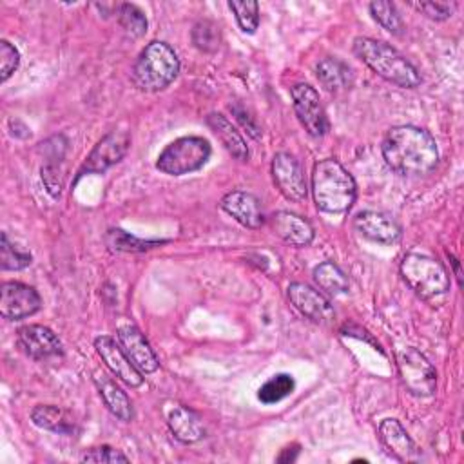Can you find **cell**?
<instances>
[{"instance_id": "1", "label": "cell", "mask_w": 464, "mask_h": 464, "mask_svg": "<svg viewBox=\"0 0 464 464\" xmlns=\"http://www.w3.org/2000/svg\"><path fill=\"white\" fill-rule=\"evenodd\" d=\"M386 165L401 176H422L435 169L439 149L435 138L413 125L392 127L381 145Z\"/></svg>"}, {"instance_id": "2", "label": "cell", "mask_w": 464, "mask_h": 464, "mask_svg": "<svg viewBox=\"0 0 464 464\" xmlns=\"http://www.w3.org/2000/svg\"><path fill=\"white\" fill-rule=\"evenodd\" d=\"M310 190L319 210L328 214H344L357 198L353 176L334 158L321 160L314 165Z\"/></svg>"}, {"instance_id": "3", "label": "cell", "mask_w": 464, "mask_h": 464, "mask_svg": "<svg viewBox=\"0 0 464 464\" xmlns=\"http://www.w3.org/2000/svg\"><path fill=\"white\" fill-rule=\"evenodd\" d=\"M353 53L377 76L397 87L413 89L422 82L417 67L386 42L357 36L353 40Z\"/></svg>"}, {"instance_id": "4", "label": "cell", "mask_w": 464, "mask_h": 464, "mask_svg": "<svg viewBox=\"0 0 464 464\" xmlns=\"http://www.w3.org/2000/svg\"><path fill=\"white\" fill-rule=\"evenodd\" d=\"M179 72V60L174 49L160 40L143 47L134 67L132 82L145 92H158L169 87Z\"/></svg>"}, {"instance_id": "5", "label": "cell", "mask_w": 464, "mask_h": 464, "mask_svg": "<svg viewBox=\"0 0 464 464\" xmlns=\"http://www.w3.org/2000/svg\"><path fill=\"white\" fill-rule=\"evenodd\" d=\"M404 283L422 299L444 295L450 290V276L442 263L431 256L410 252L401 261Z\"/></svg>"}, {"instance_id": "6", "label": "cell", "mask_w": 464, "mask_h": 464, "mask_svg": "<svg viewBox=\"0 0 464 464\" xmlns=\"http://www.w3.org/2000/svg\"><path fill=\"white\" fill-rule=\"evenodd\" d=\"M210 143L201 136H183L170 141L158 156L156 169L169 176H183L199 170L210 158Z\"/></svg>"}, {"instance_id": "7", "label": "cell", "mask_w": 464, "mask_h": 464, "mask_svg": "<svg viewBox=\"0 0 464 464\" xmlns=\"http://www.w3.org/2000/svg\"><path fill=\"white\" fill-rule=\"evenodd\" d=\"M397 368L402 384L415 397H430L437 388V372L431 362L413 346L397 352Z\"/></svg>"}, {"instance_id": "8", "label": "cell", "mask_w": 464, "mask_h": 464, "mask_svg": "<svg viewBox=\"0 0 464 464\" xmlns=\"http://www.w3.org/2000/svg\"><path fill=\"white\" fill-rule=\"evenodd\" d=\"M290 96L295 116L304 130L314 138L324 136L328 130V120L324 107L319 100V92L308 83H295L290 89Z\"/></svg>"}, {"instance_id": "9", "label": "cell", "mask_w": 464, "mask_h": 464, "mask_svg": "<svg viewBox=\"0 0 464 464\" xmlns=\"http://www.w3.org/2000/svg\"><path fill=\"white\" fill-rule=\"evenodd\" d=\"M272 179L277 190L290 201H303L308 194L304 169L290 152H277L272 160Z\"/></svg>"}, {"instance_id": "10", "label": "cell", "mask_w": 464, "mask_h": 464, "mask_svg": "<svg viewBox=\"0 0 464 464\" xmlns=\"http://www.w3.org/2000/svg\"><path fill=\"white\" fill-rule=\"evenodd\" d=\"M129 143L130 138L125 130H111L109 134H105L85 158L83 165L78 170V178L85 174H102L109 167L116 165L127 154Z\"/></svg>"}, {"instance_id": "11", "label": "cell", "mask_w": 464, "mask_h": 464, "mask_svg": "<svg viewBox=\"0 0 464 464\" xmlns=\"http://www.w3.org/2000/svg\"><path fill=\"white\" fill-rule=\"evenodd\" d=\"M42 306L40 294L24 283L5 281L0 286V314L4 319L18 321L36 314Z\"/></svg>"}, {"instance_id": "12", "label": "cell", "mask_w": 464, "mask_h": 464, "mask_svg": "<svg viewBox=\"0 0 464 464\" xmlns=\"http://www.w3.org/2000/svg\"><path fill=\"white\" fill-rule=\"evenodd\" d=\"M286 295L294 308L319 324H330L335 317L332 303L315 288L304 283H292L286 288Z\"/></svg>"}, {"instance_id": "13", "label": "cell", "mask_w": 464, "mask_h": 464, "mask_svg": "<svg viewBox=\"0 0 464 464\" xmlns=\"http://www.w3.org/2000/svg\"><path fill=\"white\" fill-rule=\"evenodd\" d=\"M94 348L105 366L111 370V373L116 375L121 382L130 388H138L143 384V373L130 362L118 341L109 335H100L94 339Z\"/></svg>"}, {"instance_id": "14", "label": "cell", "mask_w": 464, "mask_h": 464, "mask_svg": "<svg viewBox=\"0 0 464 464\" xmlns=\"http://www.w3.org/2000/svg\"><path fill=\"white\" fill-rule=\"evenodd\" d=\"M116 339L123 348L125 355L141 373H154L160 368V361L154 350L150 348L145 335L132 323L120 324L116 332Z\"/></svg>"}, {"instance_id": "15", "label": "cell", "mask_w": 464, "mask_h": 464, "mask_svg": "<svg viewBox=\"0 0 464 464\" xmlns=\"http://www.w3.org/2000/svg\"><path fill=\"white\" fill-rule=\"evenodd\" d=\"M16 339L25 355L36 361L56 357L63 353L58 335L42 324H25L16 332Z\"/></svg>"}, {"instance_id": "16", "label": "cell", "mask_w": 464, "mask_h": 464, "mask_svg": "<svg viewBox=\"0 0 464 464\" xmlns=\"http://www.w3.org/2000/svg\"><path fill=\"white\" fill-rule=\"evenodd\" d=\"M353 227L362 237L373 243L393 245L401 239V227L397 225L395 219H392L382 212H375V210L359 212L353 219Z\"/></svg>"}, {"instance_id": "17", "label": "cell", "mask_w": 464, "mask_h": 464, "mask_svg": "<svg viewBox=\"0 0 464 464\" xmlns=\"http://www.w3.org/2000/svg\"><path fill=\"white\" fill-rule=\"evenodd\" d=\"M219 207L246 228H259L265 223L259 199L243 190H232L221 198Z\"/></svg>"}, {"instance_id": "18", "label": "cell", "mask_w": 464, "mask_h": 464, "mask_svg": "<svg viewBox=\"0 0 464 464\" xmlns=\"http://www.w3.org/2000/svg\"><path fill=\"white\" fill-rule=\"evenodd\" d=\"M379 439L384 448L401 462L417 459L419 450L413 439L408 435L404 426L397 419H382L379 424Z\"/></svg>"}, {"instance_id": "19", "label": "cell", "mask_w": 464, "mask_h": 464, "mask_svg": "<svg viewBox=\"0 0 464 464\" xmlns=\"http://www.w3.org/2000/svg\"><path fill=\"white\" fill-rule=\"evenodd\" d=\"M272 228L285 243L292 246H308L314 241L312 225L294 212H276L272 216Z\"/></svg>"}, {"instance_id": "20", "label": "cell", "mask_w": 464, "mask_h": 464, "mask_svg": "<svg viewBox=\"0 0 464 464\" xmlns=\"http://www.w3.org/2000/svg\"><path fill=\"white\" fill-rule=\"evenodd\" d=\"M167 424L170 433L183 444H192L205 437L201 417L187 406H174L167 415Z\"/></svg>"}, {"instance_id": "21", "label": "cell", "mask_w": 464, "mask_h": 464, "mask_svg": "<svg viewBox=\"0 0 464 464\" xmlns=\"http://www.w3.org/2000/svg\"><path fill=\"white\" fill-rule=\"evenodd\" d=\"M94 384L107 406V410L118 417L120 420L129 422L134 417V410H132V402L127 397V393L105 373H94Z\"/></svg>"}, {"instance_id": "22", "label": "cell", "mask_w": 464, "mask_h": 464, "mask_svg": "<svg viewBox=\"0 0 464 464\" xmlns=\"http://www.w3.org/2000/svg\"><path fill=\"white\" fill-rule=\"evenodd\" d=\"M31 420L34 426L58 433V435H72L76 431V420L72 415L54 404H38L31 411Z\"/></svg>"}, {"instance_id": "23", "label": "cell", "mask_w": 464, "mask_h": 464, "mask_svg": "<svg viewBox=\"0 0 464 464\" xmlns=\"http://www.w3.org/2000/svg\"><path fill=\"white\" fill-rule=\"evenodd\" d=\"M207 125L212 129V132L219 138L223 147L239 161H245L248 158V149L239 134V130L219 112H210L207 116Z\"/></svg>"}, {"instance_id": "24", "label": "cell", "mask_w": 464, "mask_h": 464, "mask_svg": "<svg viewBox=\"0 0 464 464\" xmlns=\"http://www.w3.org/2000/svg\"><path fill=\"white\" fill-rule=\"evenodd\" d=\"M315 74L326 91H341L352 83L350 67L337 58H323L315 65Z\"/></svg>"}, {"instance_id": "25", "label": "cell", "mask_w": 464, "mask_h": 464, "mask_svg": "<svg viewBox=\"0 0 464 464\" xmlns=\"http://www.w3.org/2000/svg\"><path fill=\"white\" fill-rule=\"evenodd\" d=\"M314 281L315 285L324 290L326 294H332V295H339V294H344L348 292V277L344 276V272L332 261H323L319 263L314 272Z\"/></svg>"}, {"instance_id": "26", "label": "cell", "mask_w": 464, "mask_h": 464, "mask_svg": "<svg viewBox=\"0 0 464 464\" xmlns=\"http://www.w3.org/2000/svg\"><path fill=\"white\" fill-rule=\"evenodd\" d=\"M105 243L109 248L112 250H120V252H143L149 248H154L165 241H158V239H140L136 236H130L129 232L121 230V228H111L105 234Z\"/></svg>"}, {"instance_id": "27", "label": "cell", "mask_w": 464, "mask_h": 464, "mask_svg": "<svg viewBox=\"0 0 464 464\" xmlns=\"http://www.w3.org/2000/svg\"><path fill=\"white\" fill-rule=\"evenodd\" d=\"M295 388V381L290 373H277L270 377L259 390H257V399L263 404H276L288 397Z\"/></svg>"}, {"instance_id": "28", "label": "cell", "mask_w": 464, "mask_h": 464, "mask_svg": "<svg viewBox=\"0 0 464 464\" xmlns=\"http://www.w3.org/2000/svg\"><path fill=\"white\" fill-rule=\"evenodd\" d=\"M228 7L236 14L241 31L254 34L259 25V4L254 0H230Z\"/></svg>"}, {"instance_id": "29", "label": "cell", "mask_w": 464, "mask_h": 464, "mask_svg": "<svg viewBox=\"0 0 464 464\" xmlns=\"http://www.w3.org/2000/svg\"><path fill=\"white\" fill-rule=\"evenodd\" d=\"M118 22L132 38H140L147 33V16L134 4H121L118 7Z\"/></svg>"}, {"instance_id": "30", "label": "cell", "mask_w": 464, "mask_h": 464, "mask_svg": "<svg viewBox=\"0 0 464 464\" xmlns=\"http://www.w3.org/2000/svg\"><path fill=\"white\" fill-rule=\"evenodd\" d=\"M370 13L373 16V20L377 24H381L388 33L392 34H401L404 29L402 18L395 7V4L392 2H372L370 5Z\"/></svg>"}, {"instance_id": "31", "label": "cell", "mask_w": 464, "mask_h": 464, "mask_svg": "<svg viewBox=\"0 0 464 464\" xmlns=\"http://www.w3.org/2000/svg\"><path fill=\"white\" fill-rule=\"evenodd\" d=\"M31 254L20 250L18 246L11 245L7 239V234H2L0 243V266L2 270H22L31 265Z\"/></svg>"}, {"instance_id": "32", "label": "cell", "mask_w": 464, "mask_h": 464, "mask_svg": "<svg viewBox=\"0 0 464 464\" xmlns=\"http://www.w3.org/2000/svg\"><path fill=\"white\" fill-rule=\"evenodd\" d=\"M192 42L201 51H214L218 47V42H219L218 25L208 22V20L198 22L192 29Z\"/></svg>"}, {"instance_id": "33", "label": "cell", "mask_w": 464, "mask_h": 464, "mask_svg": "<svg viewBox=\"0 0 464 464\" xmlns=\"http://www.w3.org/2000/svg\"><path fill=\"white\" fill-rule=\"evenodd\" d=\"M20 65V53L18 49L9 44L7 40L0 42V78L2 82L9 80L11 74L18 69Z\"/></svg>"}, {"instance_id": "34", "label": "cell", "mask_w": 464, "mask_h": 464, "mask_svg": "<svg viewBox=\"0 0 464 464\" xmlns=\"http://www.w3.org/2000/svg\"><path fill=\"white\" fill-rule=\"evenodd\" d=\"M410 5L419 13H422L424 16L437 22L450 18L455 9V4H448V2H413Z\"/></svg>"}, {"instance_id": "35", "label": "cell", "mask_w": 464, "mask_h": 464, "mask_svg": "<svg viewBox=\"0 0 464 464\" xmlns=\"http://www.w3.org/2000/svg\"><path fill=\"white\" fill-rule=\"evenodd\" d=\"M82 462H129V457L123 455L120 450H114L111 446H98L91 448L82 455Z\"/></svg>"}, {"instance_id": "36", "label": "cell", "mask_w": 464, "mask_h": 464, "mask_svg": "<svg viewBox=\"0 0 464 464\" xmlns=\"http://www.w3.org/2000/svg\"><path fill=\"white\" fill-rule=\"evenodd\" d=\"M232 109V112H234V116H236V120L246 129V132L252 136V138H259V134H261V130H259V127H257V123L254 121V118L252 116H248L241 107H237V105H234V107H230Z\"/></svg>"}, {"instance_id": "37", "label": "cell", "mask_w": 464, "mask_h": 464, "mask_svg": "<svg viewBox=\"0 0 464 464\" xmlns=\"http://www.w3.org/2000/svg\"><path fill=\"white\" fill-rule=\"evenodd\" d=\"M341 332H343V335H350V337L364 339L366 343H372L373 346H377V348H379V344L375 343V339H373V337H372V335H370L366 330H361V328H357V326H353V324H350V326L346 324V326H344Z\"/></svg>"}, {"instance_id": "38", "label": "cell", "mask_w": 464, "mask_h": 464, "mask_svg": "<svg viewBox=\"0 0 464 464\" xmlns=\"http://www.w3.org/2000/svg\"><path fill=\"white\" fill-rule=\"evenodd\" d=\"M299 455V446L297 444H292L285 450H281V453L277 455V462H294Z\"/></svg>"}]
</instances>
